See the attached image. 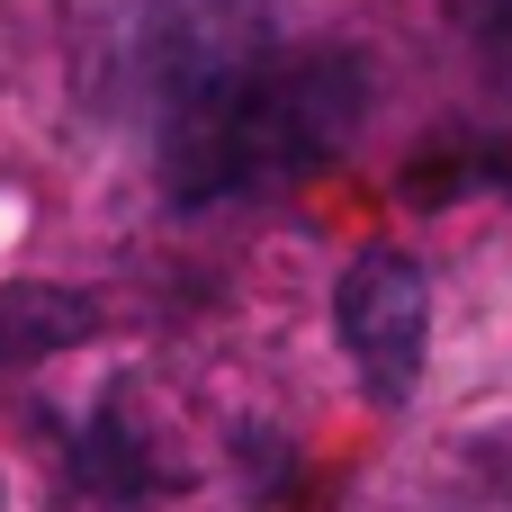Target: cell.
I'll return each mask as SVG.
<instances>
[{"instance_id":"6da1fadb","label":"cell","mask_w":512,"mask_h":512,"mask_svg":"<svg viewBox=\"0 0 512 512\" xmlns=\"http://www.w3.org/2000/svg\"><path fill=\"white\" fill-rule=\"evenodd\" d=\"M360 126V63L333 45L279 54L270 36L162 99V189L180 207L261 198L324 171Z\"/></svg>"},{"instance_id":"7a4b0ae2","label":"cell","mask_w":512,"mask_h":512,"mask_svg":"<svg viewBox=\"0 0 512 512\" xmlns=\"http://www.w3.org/2000/svg\"><path fill=\"white\" fill-rule=\"evenodd\" d=\"M333 324H342V351L360 360L369 396H414L423 378V333H432V288L405 252H360L342 297H333Z\"/></svg>"},{"instance_id":"3957f363","label":"cell","mask_w":512,"mask_h":512,"mask_svg":"<svg viewBox=\"0 0 512 512\" xmlns=\"http://www.w3.org/2000/svg\"><path fill=\"white\" fill-rule=\"evenodd\" d=\"M441 9L468 27V45L486 54V72L512 90V0H441Z\"/></svg>"}]
</instances>
